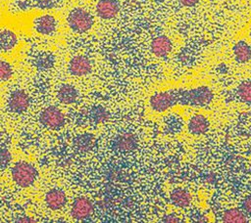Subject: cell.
I'll list each match as a JSON object with an SVG mask.
<instances>
[{
	"label": "cell",
	"instance_id": "1",
	"mask_svg": "<svg viewBox=\"0 0 251 223\" xmlns=\"http://www.w3.org/2000/svg\"><path fill=\"white\" fill-rule=\"evenodd\" d=\"M12 179L16 185L21 188L31 186L37 178V170L33 164L27 161H18L11 170Z\"/></svg>",
	"mask_w": 251,
	"mask_h": 223
},
{
	"label": "cell",
	"instance_id": "2",
	"mask_svg": "<svg viewBox=\"0 0 251 223\" xmlns=\"http://www.w3.org/2000/svg\"><path fill=\"white\" fill-rule=\"evenodd\" d=\"M67 23L73 31L84 33L92 28L94 19L87 10L82 8H75L69 13L67 17Z\"/></svg>",
	"mask_w": 251,
	"mask_h": 223
},
{
	"label": "cell",
	"instance_id": "3",
	"mask_svg": "<svg viewBox=\"0 0 251 223\" xmlns=\"http://www.w3.org/2000/svg\"><path fill=\"white\" fill-rule=\"evenodd\" d=\"M149 106L153 112H165L176 106L175 88L155 92L149 98Z\"/></svg>",
	"mask_w": 251,
	"mask_h": 223
},
{
	"label": "cell",
	"instance_id": "4",
	"mask_svg": "<svg viewBox=\"0 0 251 223\" xmlns=\"http://www.w3.org/2000/svg\"><path fill=\"white\" fill-rule=\"evenodd\" d=\"M214 100V92L208 86L201 85L188 88V106L205 108Z\"/></svg>",
	"mask_w": 251,
	"mask_h": 223
},
{
	"label": "cell",
	"instance_id": "5",
	"mask_svg": "<svg viewBox=\"0 0 251 223\" xmlns=\"http://www.w3.org/2000/svg\"><path fill=\"white\" fill-rule=\"evenodd\" d=\"M64 114L60 109L55 106L45 108L39 115L40 123L50 129H58L64 124Z\"/></svg>",
	"mask_w": 251,
	"mask_h": 223
},
{
	"label": "cell",
	"instance_id": "6",
	"mask_svg": "<svg viewBox=\"0 0 251 223\" xmlns=\"http://www.w3.org/2000/svg\"><path fill=\"white\" fill-rule=\"evenodd\" d=\"M59 27L58 20L52 15H41L34 19L33 21V28L34 30L45 36L54 35Z\"/></svg>",
	"mask_w": 251,
	"mask_h": 223
},
{
	"label": "cell",
	"instance_id": "7",
	"mask_svg": "<svg viewBox=\"0 0 251 223\" xmlns=\"http://www.w3.org/2000/svg\"><path fill=\"white\" fill-rule=\"evenodd\" d=\"M30 105L29 95L23 89L13 91L8 99V110L13 113H23Z\"/></svg>",
	"mask_w": 251,
	"mask_h": 223
},
{
	"label": "cell",
	"instance_id": "8",
	"mask_svg": "<svg viewBox=\"0 0 251 223\" xmlns=\"http://www.w3.org/2000/svg\"><path fill=\"white\" fill-rule=\"evenodd\" d=\"M68 70L74 76H85L92 70V64L84 55L74 56L68 64Z\"/></svg>",
	"mask_w": 251,
	"mask_h": 223
},
{
	"label": "cell",
	"instance_id": "9",
	"mask_svg": "<svg viewBox=\"0 0 251 223\" xmlns=\"http://www.w3.org/2000/svg\"><path fill=\"white\" fill-rule=\"evenodd\" d=\"M94 207L90 200L80 197L75 200L71 209V215L75 220H85L91 216Z\"/></svg>",
	"mask_w": 251,
	"mask_h": 223
},
{
	"label": "cell",
	"instance_id": "10",
	"mask_svg": "<svg viewBox=\"0 0 251 223\" xmlns=\"http://www.w3.org/2000/svg\"><path fill=\"white\" fill-rule=\"evenodd\" d=\"M96 14L102 20L114 19L120 12V4L117 0H99L96 4Z\"/></svg>",
	"mask_w": 251,
	"mask_h": 223
},
{
	"label": "cell",
	"instance_id": "11",
	"mask_svg": "<svg viewBox=\"0 0 251 223\" xmlns=\"http://www.w3.org/2000/svg\"><path fill=\"white\" fill-rule=\"evenodd\" d=\"M173 49L172 40L166 35H158L154 37L150 43V50L153 55L159 58L168 56Z\"/></svg>",
	"mask_w": 251,
	"mask_h": 223
},
{
	"label": "cell",
	"instance_id": "12",
	"mask_svg": "<svg viewBox=\"0 0 251 223\" xmlns=\"http://www.w3.org/2000/svg\"><path fill=\"white\" fill-rule=\"evenodd\" d=\"M210 127V121L209 119L201 114L196 113L190 116L187 122V130L191 135L194 136H200L208 132Z\"/></svg>",
	"mask_w": 251,
	"mask_h": 223
},
{
	"label": "cell",
	"instance_id": "13",
	"mask_svg": "<svg viewBox=\"0 0 251 223\" xmlns=\"http://www.w3.org/2000/svg\"><path fill=\"white\" fill-rule=\"evenodd\" d=\"M67 202L65 192L60 188H52L45 195V203L51 210H59Z\"/></svg>",
	"mask_w": 251,
	"mask_h": 223
},
{
	"label": "cell",
	"instance_id": "14",
	"mask_svg": "<svg viewBox=\"0 0 251 223\" xmlns=\"http://www.w3.org/2000/svg\"><path fill=\"white\" fill-rule=\"evenodd\" d=\"M78 90L70 83L62 84L57 90V99L64 105H71L77 101Z\"/></svg>",
	"mask_w": 251,
	"mask_h": 223
},
{
	"label": "cell",
	"instance_id": "15",
	"mask_svg": "<svg viewBox=\"0 0 251 223\" xmlns=\"http://www.w3.org/2000/svg\"><path fill=\"white\" fill-rule=\"evenodd\" d=\"M233 58L238 64H246L251 60V45L246 40H238L232 47Z\"/></svg>",
	"mask_w": 251,
	"mask_h": 223
},
{
	"label": "cell",
	"instance_id": "16",
	"mask_svg": "<svg viewBox=\"0 0 251 223\" xmlns=\"http://www.w3.org/2000/svg\"><path fill=\"white\" fill-rule=\"evenodd\" d=\"M18 42V36L14 31L7 28L0 29V52H12L17 47Z\"/></svg>",
	"mask_w": 251,
	"mask_h": 223
},
{
	"label": "cell",
	"instance_id": "17",
	"mask_svg": "<svg viewBox=\"0 0 251 223\" xmlns=\"http://www.w3.org/2000/svg\"><path fill=\"white\" fill-rule=\"evenodd\" d=\"M137 145L136 137L131 132H124L119 134L114 141V147L122 152H128L135 149Z\"/></svg>",
	"mask_w": 251,
	"mask_h": 223
},
{
	"label": "cell",
	"instance_id": "18",
	"mask_svg": "<svg viewBox=\"0 0 251 223\" xmlns=\"http://www.w3.org/2000/svg\"><path fill=\"white\" fill-rule=\"evenodd\" d=\"M170 201L172 204L178 208H185L191 202L189 193L183 188H176L170 194Z\"/></svg>",
	"mask_w": 251,
	"mask_h": 223
},
{
	"label": "cell",
	"instance_id": "19",
	"mask_svg": "<svg viewBox=\"0 0 251 223\" xmlns=\"http://www.w3.org/2000/svg\"><path fill=\"white\" fill-rule=\"evenodd\" d=\"M224 222L229 223H246L248 221L246 213L239 208L226 209L222 216Z\"/></svg>",
	"mask_w": 251,
	"mask_h": 223
},
{
	"label": "cell",
	"instance_id": "20",
	"mask_svg": "<svg viewBox=\"0 0 251 223\" xmlns=\"http://www.w3.org/2000/svg\"><path fill=\"white\" fill-rule=\"evenodd\" d=\"M93 143H94L93 135L89 133H84V134L78 135L74 140V147L79 152H86L93 146Z\"/></svg>",
	"mask_w": 251,
	"mask_h": 223
},
{
	"label": "cell",
	"instance_id": "21",
	"mask_svg": "<svg viewBox=\"0 0 251 223\" xmlns=\"http://www.w3.org/2000/svg\"><path fill=\"white\" fill-rule=\"evenodd\" d=\"M236 95L240 102L251 105V80L240 83L236 88Z\"/></svg>",
	"mask_w": 251,
	"mask_h": 223
},
{
	"label": "cell",
	"instance_id": "22",
	"mask_svg": "<svg viewBox=\"0 0 251 223\" xmlns=\"http://www.w3.org/2000/svg\"><path fill=\"white\" fill-rule=\"evenodd\" d=\"M89 116L94 123L99 124V123L105 122L108 119L109 112L102 106H96L91 109L89 112Z\"/></svg>",
	"mask_w": 251,
	"mask_h": 223
},
{
	"label": "cell",
	"instance_id": "23",
	"mask_svg": "<svg viewBox=\"0 0 251 223\" xmlns=\"http://www.w3.org/2000/svg\"><path fill=\"white\" fill-rule=\"evenodd\" d=\"M34 64L38 69H48L54 64V58L51 54L41 53L34 59Z\"/></svg>",
	"mask_w": 251,
	"mask_h": 223
},
{
	"label": "cell",
	"instance_id": "24",
	"mask_svg": "<svg viewBox=\"0 0 251 223\" xmlns=\"http://www.w3.org/2000/svg\"><path fill=\"white\" fill-rule=\"evenodd\" d=\"M13 75V67L7 61L0 60V82L9 80Z\"/></svg>",
	"mask_w": 251,
	"mask_h": 223
},
{
	"label": "cell",
	"instance_id": "25",
	"mask_svg": "<svg viewBox=\"0 0 251 223\" xmlns=\"http://www.w3.org/2000/svg\"><path fill=\"white\" fill-rule=\"evenodd\" d=\"M11 159H12V156H11L10 151L6 147L0 145V169L7 167Z\"/></svg>",
	"mask_w": 251,
	"mask_h": 223
},
{
	"label": "cell",
	"instance_id": "26",
	"mask_svg": "<svg viewBox=\"0 0 251 223\" xmlns=\"http://www.w3.org/2000/svg\"><path fill=\"white\" fill-rule=\"evenodd\" d=\"M179 221H180L179 217L175 213H168L164 215L162 218V222H167V223H176Z\"/></svg>",
	"mask_w": 251,
	"mask_h": 223
},
{
	"label": "cell",
	"instance_id": "27",
	"mask_svg": "<svg viewBox=\"0 0 251 223\" xmlns=\"http://www.w3.org/2000/svg\"><path fill=\"white\" fill-rule=\"evenodd\" d=\"M242 207H243V211H244L246 214H248V215L251 216V195L247 196V197L244 199V201H243V202H242Z\"/></svg>",
	"mask_w": 251,
	"mask_h": 223
},
{
	"label": "cell",
	"instance_id": "28",
	"mask_svg": "<svg viewBox=\"0 0 251 223\" xmlns=\"http://www.w3.org/2000/svg\"><path fill=\"white\" fill-rule=\"evenodd\" d=\"M178 2H179L180 5H182L183 7L190 8V7L196 6V5L200 2V0H178Z\"/></svg>",
	"mask_w": 251,
	"mask_h": 223
},
{
	"label": "cell",
	"instance_id": "29",
	"mask_svg": "<svg viewBox=\"0 0 251 223\" xmlns=\"http://www.w3.org/2000/svg\"><path fill=\"white\" fill-rule=\"evenodd\" d=\"M15 221L16 222H28V223H30V222H35L36 220L33 219L30 216H27V215H20V216L17 217V219H15Z\"/></svg>",
	"mask_w": 251,
	"mask_h": 223
},
{
	"label": "cell",
	"instance_id": "30",
	"mask_svg": "<svg viewBox=\"0 0 251 223\" xmlns=\"http://www.w3.org/2000/svg\"><path fill=\"white\" fill-rule=\"evenodd\" d=\"M249 38H250V41H251V31L249 32Z\"/></svg>",
	"mask_w": 251,
	"mask_h": 223
}]
</instances>
